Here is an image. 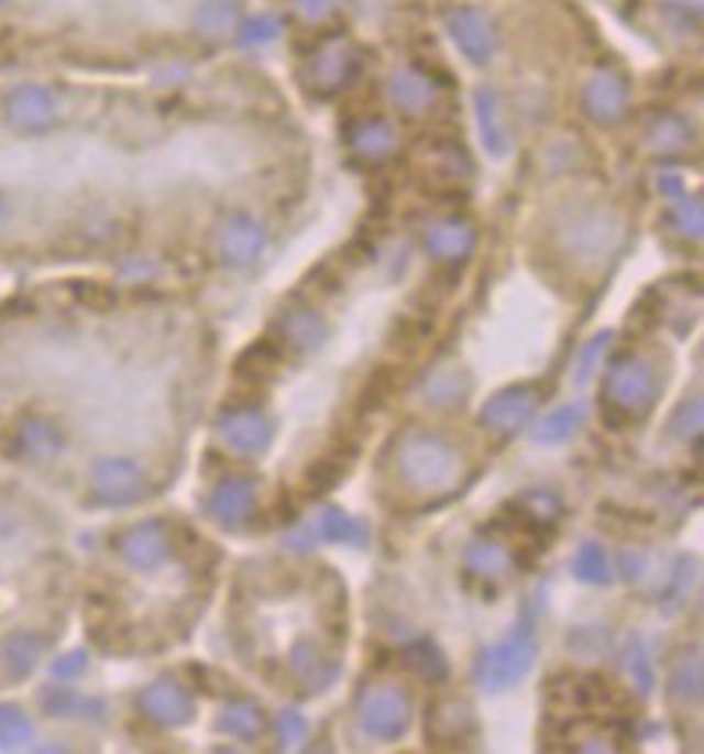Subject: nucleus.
Masks as SVG:
<instances>
[{"instance_id": "1", "label": "nucleus", "mask_w": 704, "mask_h": 754, "mask_svg": "<svg viewBox=\"0 0 704 754\" xmlns=\"http://www.w3.org/2000/svg\"><path fill=\"white\" fill-rule=\"evenodd\" d=\"M396 471L406 485L421 492H442L460 482L464 457H460V449L450 438L431 431H410L403 435V442L396 449Z\"/></svg>"}, {"instance_id": "2", "label": "nucleus", "mask_w": 704, "mask_h": 754, "mask_svg": "<svg viewBox=\"0 0 704 754\" xmlns=\"http://www.w3.org/2000/svg\"><path fill=\"white\" fill-rule=\"evenodd\" d=\"M536 662V633L532 622H518L510 633L493 643L490 651H482L475 676L485 690H510L528 676V668Z\"/></svg>"}, {"instance_id": "3", "label": "nucleus", "mask_w": 704, "mask_h": 754, "mask_svg": "<svg viewBox=\"0 0 704 754\" xmlns=\"http://www.w3.org/2000/svg\"><path fill=\"white\" fill-rule=\"evenodd\" d=\"M658 374L644 356H618L607 374V403L626 417H644L658 400Z\"/></svg>"}, {"instance_id": "4", "label": "nucleus", "mask_w": 704, "mask_h": 754, "mask_svg": "<svg viewBox=\"0 0 704 754\" xmlns=\"http://www.w3.org/2000/svg\"><path fill=\"white\" fill-rule=\"evenodd\" d=\"M360 730L371 740H399L410 730V697H406L396 682H374L360 693L356 704Z\"/></svg>"}, {"instance_id": "5", "label": "nucleus", "mask_w": 704, "mask_h": 754, "mask_svg": "<svg viewBox=\"0 0 704 754\" xmlns=\"http://www.w3.org/2000/svg\"><path fill=\"white\" fill-rule=\"evenodd\" d=\"M356 73H360V51L352 47V40L331 36L306 58L302 79L317 98H331V94H342L356 79Z\"/></svg>"}, {"instance_id": "6", "label": "nucleus", "mask_w": 704, "mask_h": 754, "mask_svg": "<svg viewBox=\"0 0 704 754\" xmlns=\"http://www.w3.org/2000/svg\"><path fill=\"white\" fill-rule=\"evenodd\" d=\"M4 122L19 136H40L58 127V94L44 84H22L4 98Z\"/></svg>"}, {"instance_id": "7", "label": "nucleus", "mask_w": 704, "mask_h": 754, "mask_svg": "<svg viewBox=\"0 0 704 754\" xmlns=\"http://www.w3.org/2000/svg\"><path fill=\"white\" fill-rule=\"evenodd\" d=\"M90 482H94V496L108 506H133L147 496V478L141 471V463L127 457L98 460L90 471Z\"/></svg>"}, {"instance_id": "8", "label": "nucleus", "mask_w": 704, "mask_h": 754, "mask_svg": "<svg viewBox=\"0 0 704 754\" xmlns=\"http://www.w3.org/2000/svg\"><path fill=\"white\" fill-rule=\"evenodd\" d=\"M119 557L133 571H162L173 560V532L166 521H141L119 536Z\"/></svg>"}, {"instance_id": "9", "label": "nucleus", "mask_w": 704, "mask_h": 754, "mask_svg": "<svg viewBox=\"0 0 704 754\" xmlns=\"http://www.w3.org/2000/svg\"><path fill=\"white\" fill-rule=\"evenodd\" d=\"M216 249L220 259L234 270H249L260 263V255L266 252V227L249 212L230 216L220 227V238H216Z\"/></svg>"}, {"instance_id": "10", "label": "nucleus", "mask_w": 704, "mask_h": 754, "mask_svg": "<svg viewBox=\"0 0 704 754\" xmlns=\"http://www.w3.org/2000/svg\"><path fill=\"white\" fill-rule=\"evenodd\" d=\"M138 708L144 711V719H152L155 725H184L195 715V693L187 690L180 679L162 676L141 690Z\"/></svg>"}, {"instance_id": "11", "label": "nucleus", "mask_w": 704, "mask_h": 754, "mask_svg": "<svg viewBox=\"0 0 704 754\" xmlns=\"http://www.w3.org/2000/svg\"><path fill=\"white\" fill-rule=\"evenodd\" d=\"M446 30H450L453 44L460 47L468 62L485 65L496 54V30L493 19L479 8H453L446 11Z\"/></svg>"}, {"instance_id": "12", "label": "nucleus", "mask_w": 704, "mask_h": 754, "mask_svg": "<svg viewBox=\"0 0 704 754\" xmlns=\"http://www.w3.org/2000/svg\"><path fill=\"white\" fill-rule=\"evenodd\" d=\"M582 108L593 122L601 127H612L622 116L629 112V84L626 76L615 73V68H601L586 79V90H582Z\"/></svg>"}, {"instance_id": "13", "label": "nucleus", "mask_w": 704, "mask_h": 754, "mask_svg": "<svg viewBox=\"0 0 704 754\" xmlns=\"http://www.w3.org/2000/svg\"><path fill=\"white\" fill-rule=\"evenodd\" d=\"M216 431H220L227 449L241 452V457H255V452H263L270 446V438H274V424H270V417L263 414V409L238 406V409H230V414L220 417Z\"/></svg>"}, {"instance_id": "14", "label": "nucleus", "mask_w": 704, "mask_h": 754, "mask_svg": "<svg viewBox=\"0 0 704 754\" xmlns=\"http://www.w3.org/2000/svg\"><path fill=\"white\" fill-rule=\"evenodd\" d=\"M536 414V389L528 385H510V389H499L490 403L482 406V428H490L496 435H514L528 428V420Z\"/></svg>"}, {"instance_id": "15", "label": "nucleus", "mask_w": 704, "mask_h": 754, "mask_svg": "<svg viewBox=\"0 0 704 754\" xmlns=\"http://www.w3.org/2000/svg\"><path fill=\"white\" fill-rule=\"evenodd\" d=\"M65 449V435L54 428L47 417H22L15 424V431H11V452H15L19 460H30V463H47L54 460L58 452Z\"/></svg>"}, {"instance_id": "16", "label": "nucleus", "mask_w": 704, "mask_h": 754, "mask_svg": "<svg viewBox=\"0 0 704 754\" xmlns=\"http://www.w3.org/2000/svg\"><path fill=\"white\" fill-rule=\"evenodd\" d=\"M425 244L439 263H464V259L475 252V227L460 216L436 219V223L428 227Z\"/></svg>"}, {"instance_id": "17", "label": "nucleus", "mask_w": 704, "mask_h": 754, "mask_svg": "<svg viewBox=\"0 0 704 754\" xmlns=\"http://www.w3.org/2000/svg\"><path fill=\"white\" fill-rule=\"evenodd\" d=\"M292 671L309 693H317L338 679V657L323 651L320 640H299L292 647Z\"/></svg>"}, {"instance_id": "18", "label": "nucleus", "mask_w": 704, "mask_h": 754, "mask_svg": "<svg viewBox=\"0 0 704 754\" xmlns=\"http://www.w3.org/2000/svg\"><path fill=\"white\" fill-rule=\"evenodd\" d=\"M475 119H479V136L485 151L493 159H507L510 155V130L504 119V105H499V94L482 87L475 90Z\"/></svg>"}, {"instance_id": "19", "label": "nucleus", "mask_w": 704, "mask_h": 754, "mask_svg": "<svg viewBox=\"0 0 704 754\" xmlns=\"http://www.w3.org/2000/svg\"><path fill=\"white\" fill-rule=\"evenodd\" d=\"M277 335H280L284 346H292L295 352H317L323 341H328V324H323L320 313L306 309V306H295V309L280 313Z\"/></svg>"}, {"instance_id": "20", "label": "nucleus", "mask_w": 704, "mask_h": 754, "mask_svg": "<svg viewBox=\"0 0 704 754\" xmlns=\"http://www.w3.org/2000/svg\"><path fill=\"white\" fill-rule=\"evenodd\" d=\"M255 485L249 478H223L220 485L212 489L209 496V511L220 525H241L252 511H255Z\"/></svg>"}, {"instance_id": "21", "label": "nucleus", "mask_w": 704, "mask_h": 754, "mask_svg": "<svg viewBox=\"0 0 704 754\" xmlns=\"http://www.w3.org/2000/svg\"><path fill=\"white\" fill-rule=\"evenodd\" d=\"M44 647H47V640L40 633H33V629H19V633L4 636L0 640V668H4V676L25 679L36 668Z\"/></svg>"}, {"instance_id": "22", "label": "nucleus", "mask_w": 704, "mask_h": 754, "mask_svg": "<svg viewBox=\"0 0 704 754\" xmlns=\"http://www.w3.org/2000/svg\"><path fill=\"white\" fill-rule=\"evenodd\" d=\"M561 511H564L561 500L553 496V492H547V489L525 492V496H518V500L507 506L510 521H518V525L528 528V532H532V528L536 532H550L561 521Z\"/></svg>"}, {"instance_id": "23", "label": "nucleus", "mask_w": 704, "mask_h": 754, "mask_svg": "<svg viewBox=\"0 0 704 754\" xmlns=\"http://www.w3.org/2000/svg\"><path fill=\"white\" fill-rule=\"evenodd\" d=\"M388 98L396 101L403 112L421 116L436 105L439 90L425 73H417V68H399V73H392V79H388Z\"/></svg>"}, {"instance_id": "24", "label": "nucleus", "mask_w": 704, "mask_h": 754, "mask_svg": "<svg viewBox=\"0 0 704 754\" xmlns=\"http://www.w3.org/2000/svg\"><path fill=\"white\" fill-rule=\"evenodd\" d=\"M471 730H475V719H471V708L460 701V697L431 708L428 736L436 740V744H464Z\"/></svg>"}, {"instance_id": "25", "label": "nucleus", "mask_w": 704, "mask_h": 754, "mask_svg": "<svg viewBox=\"0 0 704 754\" xmlns=\"http://www.w3.org/2000/svg\"><path fill=\"white\" fill-rule=\"evenodd\" d=\"M618 238V219L607 216V212H590L586 219H579V223L568 230L564 241L572 244L579 255H597L607 252Z\"/></svg>"}, {"instance_id": "26", "label": "nucleus", "mask_w": 704, "mask_h": 754, "mask_svg": "<svg viewBox=\"0 0 704 754\" xmlns=\"http://www.w3.org/2000/svg\"><path fill=\"white\" fill-rule=\"evenodd\" d=\"M349 144L356 151V159L363 162H385L392 159V151H396V130H392V122L385 119H363L352 127L349 133Z\"/></svg>"}, {"instance_id": "27", "label": "nucleus", "mask_w": 704, "mask_h": 754, "mask_svg": "<svg viewBox=\"0 0 704 754\" xmlns=\"http://www.w3.org/2000/svg\"><path fill=\"white\" fill-rule=\"evenodd\" d=\"M216 730L234 740H260L266 733V711L255 701H230L216 719Z\"/></svg>"}, {"instance_id": "28", "label": "nucleus", "mask_w": 704, "mask_h": 754, "mask_svg": "<svg viewBox=\"0 0 704 754\" xmlns=\"http://www.w3.org/2000/svg\"><path fill=\"white\" fill-rule=\"evenodd\" d=\"M317 539L320 543H345V546H363L371 539V528L363 525V521H356L352 514L338 511V506H323L320 517H317Z\"/></svg>"}, {"instance_id": "29", "label": "nucleus", "mask_w": 704, "mask_h": 754, "mask_svg": "<svg viewBox=\"0 0 704 754\" xmlns=\"http://www.w3.org/2000/svg\"><path fill=\"white\" fill-rule=\"evenodd\" d=\"M464 565L471 575H479V579H504L510 571V550L496 539H475L468 546Z\"/></svg>"}, {"instance_id": "30", "label": "nucleus", "mask_w": 704, "mask_h": 754, "mask_svg": "<svg viewBox=\"0 0 704 754\" xmlns=\"http://www.w3.org/2000/svg\"><path fill=\"white\" fill-rule=\"evenodd\" d=\"M40 701H44V708L58 719H69V715L73 719H101L105 715V701L76 693L73 687H51Z\"/></svg>"}, {"instance_id": "31", "label": "nucleus", "mask_w": 704, "mask_h": 754, "mask_svg": "<svg viewBox=\"0 0 704 754\" xmlns=\"http://www.w3.org/2000/svg\"><path fill=\"white\" fill-rule=\"evenodd\" d=\"M468 400V374L464 370H436L425 381V403L431 409H457Z\"/></svg>"}, {"instance_id": "32", "label": "nucleus", "mask_w": 704, "mask_h": 754, "mask_svg": "<svg viewBox=\"0 0 704 754\" xmlns=\"http://www.w3.org/2000/svg\"><path fill=\"white\" fill-rule=\"evenodd\" d=\"M582 417H586V414H582L579 403H561L558 409H550V414L536 424L532 438L539 446H561L582 428Z\"/></svg>"}, {"instance_id": "33", "label": "nucleus", "mask_w": 704, "mask_h": 754, "mask_svg": "<svg viewBox=\"0 0 704 754\" xmlns=\"http://www.w3.org/2000/svg\"><path fill=\"white\" fill-rule=\"evenodd\" d=\"M195 22H198L201 36H209V40H223L230 33H238V25H241L238 0H206V4L198 8Z\"/></svg>"}, {"instance_id": "34", "label": "nucleus", "mask_w": 704, "mask_h": 754, "mask_svg": "<svg viewBox=\"0 0 704 754\" xmlns=\"http://www.w3.org/2000/svg\"><path fill=\"white\" fill-rule=\"evenodd\" d=\"M647 141H651L654 151H686L694 144V130H690V122L683 116H654L651 127H647Z\"/></svg>"}, {"instance_id": "35", "label": "nucleus", "mask_w": 704, "mask_h": 754, "mask_svg": "<svg viewBox=\"0 0 704 754\" xmlns=\"http://www.w3.org/2000/svg\"><path fill=\"white\" fill-rule=\"evenodd\" d=\"M403 665L414 671L417 679H428V682H442L446 671H450V665H446L442 651L436 647V643H410V647L403 651Z\"/></svg>"}, {"instance_id": "36", "label": "nucleus", "mask_w": 704, "mask_h": 754, "mask_svg": "<svg viewBox=\"0 0 704 754\" xmlns=\"http://www.w3.org/2000/svg\"><path fill=\"white\" fill-rule=\"evenodd\" d=\"M622 668H626V676L632 679V687L640 693H651L654 690V665H651V654H647V643L640 636H629L622 643Z\"/></svg>"}, {"instance_id": "37", "label": "nucleus", "mask_w": 704, "mask_h": 754, "mask_svg": "<svg viewBox=\"0 0 704 754\" xmlns=\"http://www.w3.org/2000/svg\"><path fill=\"white\" fill-rule=\"evenodd\" d=\"M572 571L579 575L582 582H590V586H607L612 582V557H607V550L601 543H586V546H579V554L572 560Z\"/></svg>"}, {"instance_id": "38", "label": "nucleus", "mask_w": 704, "mask_h": 754, "mask_svg": "<svg viewBox=\"0 0 704 754\" xmlns=\"http://www.w3.org/2000/svg\"><path fill=\"white\" fill-rule=\"evenodd\" d=\"M672 697L675 701H697L701 697V657L694 647H686L672 662Z\"/></svg>"}, {"instance_id": "39", "label": "nucleus", "mask_w": 704, "mask_h": 754, "mask_svg": "<svg viewBox=\"0 0 704 754\" xmlns=\"http://www.w3.org/2000/svg\"><path fill=\"white\" fill-rule=\"evenodd\" d=\"M25 744H33V722L15 704H0V747L19 751Z\"/></svg>"}, {"instance_id": "40", "label": "nucleus", "mask_w": 704, "mask_h": 754, "mask_svg": "<svg viewBox=\"0 0 704 754\" xmlns=\"http://www.w3.org/2000/svg\"><path fill=\"white\" fill-rule=\"evenodd\" d=\"M669 223L680 238L686 241H697L701 238V227H704V216H701V201L694 195H680L672 198V212H669Z\"/></svg>"}, {"instance_id": "41", "label": "nucleus", "mask_w": 704, "mask_h": 754, "mask_svg": "<svg viewBox=\"0 0 704 754\" xmlns=\"http://www.w3.org/2000/svg\"><path fill=\"white\" fill-rule=\"evenodd\" d=\"M280 363L277 349L270 346V341H263V346H252L245 356L238 360V370L241 374H274V367Z\"/></svg>"}, {"instance_id": "42", "label": "nucleus", "mask_w": 704, "mask_h": 754, "mask_svg": "<svg viewBox=\"0 0 704 754\" xmlns=\"http://www.w3.org/2000/svg\"><path fill=\"white\" fill-rule=\"evenodd\" d=\"M238 30H241V44H245V47H260V44H270V40L280 33V22L270 19V15H255L249 22H241Z\"/></svg>"}, {"instance_id": "43", "label": "nucleus", "mask_w": 704, "mask_h": 754, "mask_svg": "<svg viewBox=\"0 0 704 754\" xmlns=\"http://www.w3.org/2000/svg\"><path fill=\"white\" fill-rule=\"evenodd\" d=\"M274 730H277V740L284 747H299L302 740L309 736V725H306V719L299 715V711H280L277 715V722H274Z\"/></svg>"}, {"instance_id": "44", "label": "nucleus", "mask_w": 704, "mask_h": 754, "mask_svg": "<svg viewBox=\"0 0 704 754\" xmlns=\"http://www.w3.org/2000/svg\"><path fill=\"white\" fill-rule=\"evenodd\" d=\"M607 346H612V335H607V331H601L597 338H590V341H586V349L579 352V370H575V378H579V381H590V378H593V370H597V363L604 360Z\"/></svg>"}, {"instance_id": "45", "label": "nucleus", "mask_w": 704, "mask_h": 754, "mask_svg": "<svg viewBox=\"0 0 704 754\" xmlns=\"http://www.w3.org/2000/svg\"><path fill=\"white\" fill-rule=\"evenodd\" d=\"M697 428H701V403H697V400H690V403H683L680 409H675L672 431L680 435V438H694Z\"/></svg>"}, {"instance_id": "46", "label": "nucleus", "mask_w": 704, "mask_h": 754, "mask_svg": "<svg viewBox=\"0 0 704 754\" xmlns=\"http://www.w3.org/2000/svg\"><path fill=\"white\" fill-rule=\"evenodd\" d=\"M338 8H342V0H295V11L306 19V22H323L338 15Z\"/></svg>"}, {"instance_id": "47", "label": "nucleus", "mask_w": 704, "mask_h": 754, "mask_svg": "<svg viewBox=\"0 0 704 754\" xmlns=\"http://www.w3.org/2000/svg\"><path fill=\"white\" fill-rule=\"evenodd\" d=\"M87 654L84 651H73V654H62L58 662H54V679H79L87 671Z\"/></svg>"}, {"instance_id": "48", "label": "nucleus", "mask_w": 704, "mask_h": 754, "mask_svg": "<svg viewBox=\"0 0 704 754\" xmlns=\"http://www.w3.org/2000/svg\"><path fill=\"white\" fill-rule=\"evenodd\" d=\"M342 471H345V463L342 460H320L317 463V471L314 474H309V485H314V492H320L323 485H331L334 482V478H342Z\"/></svg>"}, {"instance_id": "49", "label": "nucleus", "mask_w": 704, "mask_h": 754, "mask_svg": "<svg viewBox=\"0 0 704 754\" xmlns=\"http://www.w3.org/2000/svg\"><path fill=\"white\" fill-rule=\"evenodd\" d=\"M658 190L672 201V198H680V195H683L686 184H683V176H680V173H669V170H666V173H658Z\"/></svg>"}, {"instance_id": "50", "label": "nucleus", "mask_w": 704, "mask_h": 754, "mask_svg": "<svg viewBox=\"0 0 704 754\" xmlns=\"http://www.w3.org/2000/svg\"><path fill=\"white\" fill-rule=\"evenodd\" d=\"M320 539H317V532H314V525H302V528H295L292 536H288V546L292 550H302V554H309L314 550Z\"/></svg>"}]
</instances>
